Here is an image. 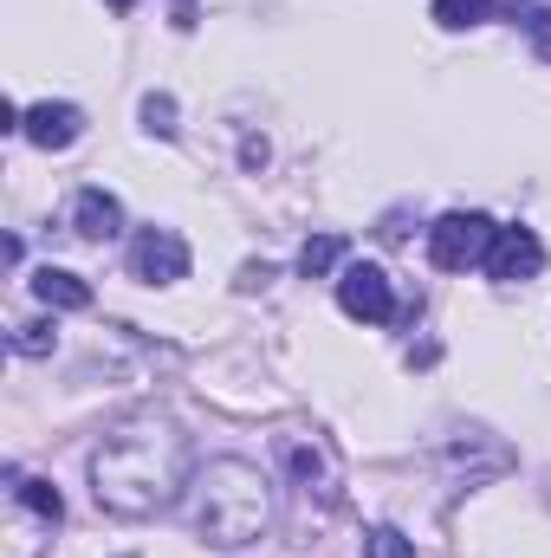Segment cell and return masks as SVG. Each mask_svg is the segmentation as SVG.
Returning <instances> with one entry per match:
<instances>
[{
  "label": "cell",
  "instance_id": "cell-1",
  "mask_svg": "<svg viewBox=\"0 0 551 558\" xmlns=\"http://www.w3.org/2000/svg\"><path fill=\"white\" fill-rule=\"evenodd\" d=\"M188 481H195L188 435L162 416L124 422L91 448V494L118 520H149V513L175 507L188 494Z\"/></svg>",
  "mask_w": 551,
  "mask_h": 558
},
{
  "label": "cell",
  "instance_id": "cell-2",
  "mask_svg": "<svg viewBox=\"0 0 551 558\" xmlns=\"http://www.w3.org/2000/svg\"><path fill=\"white\" fill-rule=\"evenodd\" d=\"M182 500H188L195 533L221 553H241V546L267 539V526H273V481L241 454H221V461L195 468Z\"/></svg>",
  "mask_w": 551,
  "mask_h": 558
},
{
  "label": "cell",
  "instance_id": "cell-3",
  "mask_svg": "<svg viewBox=\"0 0 551 558\" xmlns=\"http://www.w3.org/2000/svg\"><path fill=\"white\" fill-rule=\"evenodd\" d=\"M493 221L487 215H467V208H454V215H441L434 228H428V260L441 267V274H467V267H487V247H493Z\"/></svg>",
  "mask_w": 551,
  "mask_h": 558
},
{
  "label": "cell",
  "instance_id": "cell-4",
  "mask_svg": "<svg viewBox=\"0 0 551 558\" xmlns=\"http://www.w3.org/2000/svg\"><path fill=\"white\" fill-rule=\"evenodd\" d=\"M338 305H344L351 318H364V325H390V318H396L390 274H383V267H370V260H351V267L338 274Z\"/></svg>",
  "mask_w": 551,
  "mask_h": 558
},
{
  "label": "cell",
  "instance_id": "cell-5",
  "mask_svg": "<svg viewBox=\"0 0 551 558\" xmlns=\"http://www.w3.org/2000/svg\"><path fill=\"white\" fill-rule=\"evenodd\" d=\"M131 279H143V286L188 279V241L175 228H143L137 241H131Z\"/></svg>",
  "mask_w": 551,
  "mask_h": 558
},
{
  "label": "cell",
  "instance_id": "cell-6",
  "mask_svg": "<svg viewBox=\"0 0 551 558\" xmlns=\"http://www.w3.org/2000/svg\"><path fill=\"white\" fill-rule=\"evenodd\" d=\"M539 267H546V241L532 228H500L493 234V247H487V274L493 279L513 286V279H532Z\"/></svg>",
  "mask_w": 551,
  "mask_h": 558
},
{
  "label": "cell",
  "instance_id": "cell-7",
  "mask_svg": "<svg viewBox=\"0 0 551 558\" xmlns=\"http://www.w3.org/2000/svg\"><path fill=\"white\" fill-rule=\"evenodd\" d=\"M20 137L26 143H39V149H72V143L85 137V111L78 105H33L26 118H20Z\"/></svg>",
  "mask_w": 551,
  "mask_h": 558
},
{
  "label": "cell",
  "instance_id": "cell-8",
  "mask_svg": "<svg viewBox=\"0 0 551 558\" xmlns=\"http://www.w3.org/2000/svg\"><path fill=\"white\" fill-rule=\"evenodd\" d=\"M72 234L78 241H118L124 234V202L111 189H78L72 195Z\"/></svg>",
  "mask_w": 551,
  "mask_h": 558
},
{
  "label": "cell",
  "instance_id": "cell-9",
  "mask_svg": "<svg viewBox=\"0 0 551 558\" xmlns=\"http://www.w3.org/2000/svg\"><path fill=\"white\" fill-rule=\"evenodd\" d=\"M279 454L292 461V474H298V487H305V494H318L325 507H338V468H331L325 441H311V448H305V435H285V441H279Z\"/></svg>",
  "mask_w": 551,
  "mask_h": 558
},
{
  "label": "cell",
  "instance_id": "cell-10",
  "mask_svg": "<svg viewBox=\"0 0 551 558\" xmlns=\"http://www.w3.org/2000/svg\"><path fill=\"white\" fill-rule=\"evenodd\" d=\"M7 494H13V507H26L39 526H59V520H65V500H59V487H52V481H33V474L7 468Z\"/></svg>",
  "mask_w": 551,
  "mask_h": 558
},
{
  "label": "cell",
  "instance_id": "cell-11",
  "mask_svg": "<svg viewBox=\"0 0 551 558\" xmlns=\"http://www.w3.org/2000/svg\"><path fill=\"white\" fill-rule=\"evenodd\" d=\"M33 299L52 305V312H85V305H91V286L78 274H65V267H39V274H33Z\"/></svg>",
  "mask_w": 551,
  "mask_h": 558
},
{
  "label": "cell",
  "instance_id": "cell-12",
  "mask_svg": "<svg viewBox=\"0 0 551 558\" xmlns=\"http://www.w3.org/2000/svg\"><path fill=\"white\" fill-rule=\"evenodd\" d=\"M434 20L448 33H467V26H487L493 20V0H434Z\"/></svg>",
  "mask_w": 551,
  "mask_h": 558
},
{
  "label": "cell",
  "instance_id": "cell-13",
  "mask_svg": "<svg viewBox=\"0 0 551 558\" xmlns=\"http://www.w3.org/2000/svg\"><path fill=\"white\" fill-rule=\"evenodd\" d=\"M338 260H344V241H338V234H318V241H305V247H298V274H305V279H325Z\"/></svg>",
  "mask_w": 551,
  "mask_h": 558
},
{
  "label": "cell",
  "instance_id": "cell-14",
  "mask_svg": "<svg viewBox=\"0 0 551 558\" xmlns=\"http://www.w3.org/2000/svg\"><path fill=\"white\" fill-rule=\"evenodd\" d=\"M513 7H519V20H526V33H532L539 59H551V7L546 0H513Z\"/></svg>",
  "mask_w": 551,
  "mask_h": 558
},
{
  "label": "cell",
  "instance_id": "cell-15",
  "mask_svg": "<svg viewBox=\"0 0 551 558\" xmlns=\"http://www.w3.org/2000/svg\"><path fill=\"white\" fill-rule=\"evenodd\" d=\"M364 558H415V539H403L396 526H377V533L364 539Z\"/></svg>",
  "mask_w": 551,
  "mask_h": 558
},
{
  "label": "cell",
  "instance_id": "cell-16",
  "mask_svg": "<svg viewBox=\"0 0 551 558\" xmlns=\"http://www.w3.org/2000/svg\"><path fill=\"white\" fill-rule=\"evenodd\" d=\"M143 124L156 137H175V98H143Z\"/></svg>",
  "mask_w": 551,
  "mask_h": 558
},
{
  "label": "cell",
  "instance_id": "cell-17",
  "mask_svg": "<svg viewBox=\"0 0 551 558\" xmlns=\"http://www.w3.org/2000/svg\"><path fill=\"white\" fill-rule=\"evenodd\" d=\"M13 351H20V357H46V351H52V325H20V331H13Z\"/></svg>",
  "mask_w": 551,
  "mask_h": 558
},
{
  "label": "cell",
  "instance_id": "cell-18",
  "mask_svg": "<svg viewBox=\"0 0 551 558\" xmlns=\"http://www.w3.org/2000/svg\"><path fill=\"white\" fill-rule=\"evenodd\" d=\"M111 7H131V0H111Z\"/></svg>",
  "mask_w": 551,
  "mask_h": 558
}]
</instances>
